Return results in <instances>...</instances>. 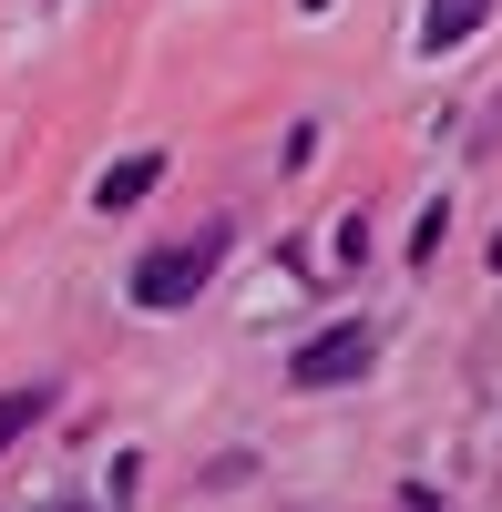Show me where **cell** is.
Listing matches in <instances>:
<instances>
[{
    "label": "cell",
    "instance_id": "obj_4",
    "mask_svg": "<svg viewBox=\"0 0 502 512\" xmlns=\"http://www.w3.org/2000/svg\"><path fill=\"white\" fill-rule=\"evenodd\" d=\"M164 185V154H134V164H113V175L93 185V205H103V216H113V205H144Z\"/></svg>",
    "mask_w": 502,
    "mask_h": 512
},
{
    "label": "cell",
    "instance_id": "obj_3",
    "mask_svg": "<svg viewBox=\"0 0 502 512\" xmlns=\"http://www.w3.org/2000/svg\"><path fill=\"white\" fill-rule=\"evenodd\" d=\"M482 21H492V0H431V11H421V41H431V52H462Z\"/></svg>",
    "mask_w": 502,
    "mask_h": 512
},
{
    "label": "cell",
    "instance_id": "obj_1",
    "mask_svg": "<svg viewBox=\"0 0 502 512\" xmlns=\"http://www.w3.org/2000/svg\"><path fill=\"white\" fill-rule=\"evenodd\" d=\"M216 256H226V236H216V226L185 236V246H154L144 267H134V297H144V308H185V297L216 277Z\"/></svg>",
    "mask_w": 502,
    "mask_h": 512
},
{
    "label": "cell",
    "instance_id": "obj_6",
    "mask_svg": "<svg viewBox=\"0 0 502 512\" xmlns=\"http://www.w3.org/2000/svg\"><path fill=\"white\" fill-rule=\"evenodd\" d=\"M492 267H502V236H492Z\"/></svg>",
    "mask_w": 502,
    "mask_h": 512
},
{
    "label": "cell",
    "instance_id": "obj_2",
    "mask_svg": "<svg viewBox=\"0 0 502 512\" xmlns=\"http://www.w3.org/2000/svg\"><path fill=\"white\" fill-rule=\"evenodd\" d=\"M369 359H380V338H369L359 318H339V328H318L298 359H287V379H298V390H339V379H359Z\"/></svg>",
    "mask_w": 502,
    "mask_h": 512
},
{
    "label": "cell",
    "instance_id": "obj_5",
    "mask_svg": "<svg viewBox=\"0 0 502 512\" xmlns=\"http://www.w3.org/2000/svg\"><path fill=\"white\" fill-rule=\"evenodd\" d=\"M31 420H41V390H0V451H11Z\"/></svg>",
    "mask_w": 502,
    "mask_h": 512
}]
</instances>
